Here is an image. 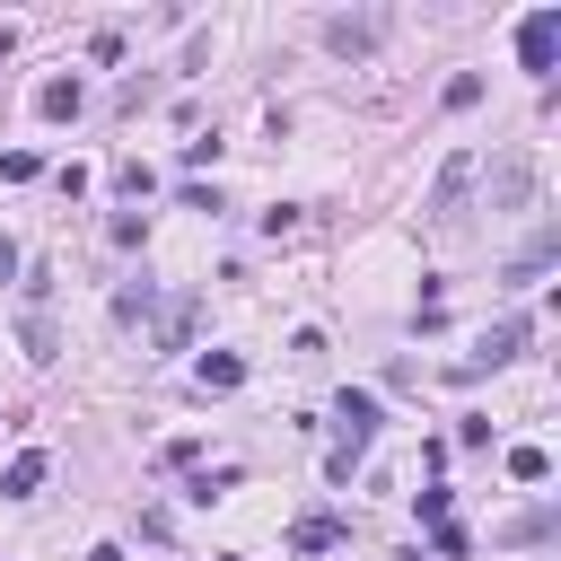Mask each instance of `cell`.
Masks as SVG:
<instances>
[{
  "label": "cell",
  "instance_id": "6da1fadb",
  "mask_svg": "<svg viewBox=\"0 0 561 561\" xmlns=\"http://www.w3.org/2000/svg\"><path fill=\"white\" fill-rule=\"evenodd\" d=\"M333 456H324V482H351L359 473V456H368V438H377V394H351L342 386V403H333Z\"/></svg>",
  "mask_w": 561,
  "mask_h": 561
},
{
  "label": "cell",
  "instance_id": "7a4b0ae2",
  "mask_svg": "<svg viewBox=\"0 0 561 561\" xmlns=\"http://www.w3.org/2000/svg\"><path fill=\"white\" fill-rule=\"evenodd\" d=\"M517 61H526L535 79H552V61H561V9H535V18L517 26Z\"/></svg>",
  "mask_w": 561,
  "mask_h": 561
},
{
  "label": "cell",
  "instance_id": "3957f363",
  "mask_svg": "<svg viewBox=\"0 0 561 561\" xmlns=\"http://www.w3.org/2000/svg\"><path fill=\"white\" fill-rule=\"evenodd\" d=\"M517 351H526V316H500V324H491V333L473 342V359H465L456 377H482V368H508Z\"/></svg>",
  "mask_w": 561,
  "mask_h": 561
},
{
  "label": "cell",
  "instance_id": "277c9868",
  "mask_svg": "<svg viewBox=\"0 0 561 561\" xmlns=\"http://www.w3.org/2000/svg\"><path fill=\"white\" fill-rule=\"evenodd\" d=\"M465 193H473V149H456V158L438 167V184H430V219H456Z\"/></svg>",
  "mask_w": 561,
  "mask_h": 561
},
{
  "label": "cell",
  "instance_id": "5b68a950",
  "mask_svg": "<svg viewBox=\"0 0 561 561\" xmlns=\"http://www.w3.org/2000/svg\"><path fill=\"white\" fill-rule=\"evenodd\" d=\"M79 105H88V79H79V70H53V79L35 88V114H44V123H70Z\"/></svg>",
  "mask_w": 561,
  "mask_h": 561
},
{
  "label": "cell",
  "instance_id": "8992f818",
  "mask_svg": "<svg viewBox=\"0 0 561 561\" xmlns=\"http://www.w3.org/2000/svg\"><path fill=\"white\" fill-rule=\"evenodd\" d=\"M377 35H386V18H324V44H333L342 61H359V53H377Z\"/></svg>",
  "mask_w": 561,
  "mask_h": 561
},
{
  "label": "cell",
  "instance_id": "52a82bcc",
  "mask_svg": "<svg viewBox=\"0 0 561 561\" xmlns=\"http://www.w3.org/2000/svg\"><path fill=\"white\" fill-rule=\"evenodd\" d=\"M193 386H202V394H237V386H245V359H237V351H202V359H193Z\"/></svg>",
  "mask_w": 561,
  "mask_h": 561
},
{
  "label": "cell",
  "instance_id": "ba28073f",
  "mask_svg": "<svg viewBox=\"0 0 561 561\" xmlns=\"http://www.w3.org/2000/svg\"><path fill=\"white\" fill-rule=\"evenodd\" d=\"M44 473H53V456H44V447H26V456H9L0 491H9V500H35V491H44Z\"/></svg>",
  "mask_w": 561,
  "mask_h": 561
},
{
  "label": "cell",
  "instance_id": "9c48e42d",
  "mask_svg": "<svg viewBox=\"0 0 561 561\" xmlns=\"http://www.w3.org/2000/svg\"><path fill=\"white\" fill-rule=\"evenodd\" d=\"M18 342H26V359H35V368H44V359H61V333H53V316H44V307L18 324Z\"/></svg>",
  "mask_w": 561,
  "mask_h": 561
},
{
  "label": "cell",
  "instance_id": "30bf717a",
  "mask_svg": "<svg viewBox=\"0 0 561 561\" xmlns=\"http://www.w3.org/2000/svg\"><path fill=\"white\" fill-rule=\"evenodd\" d=\"M289 543H298V552H333V543H342V517H324V508H316V517H298V526H289Z\"/></svg>",
  "mask_w": 561,
  "mask_h": 561
},
{
  "label": "cell",
  "instance_id": "8fae6325",
  "mask_svg": "<svg viewBox=\"0 0 561 561\" xmlns=\"http://www.w3.org/2000/svg\"><path fill=\"white\" fill-rule=\"evenodd\" d=\"M508 473H517V482H552V456H543V447H508Z\"/></svg>",
  "mask_w": 561,
  "mask_h": 561
},
{
  "label": "cell",
  "instance_id": "7c38bea8",
  "mask_svg": "<svg viewBox=\"0 0 561 561\" xmlns=\"http://www.w3.org/2000/svg\"><path fill=\"white\" fill-rule=\"evenodd\" d=\"M465 105H482V79H473V70H456V79H447V114H465Z\"/></svg>",
  "mask_w": 561,
  "mask_h": 561
},
{
  "label": "cell",
  "instance_id": "4fadbf2b",
  "mask_svg": "<svg viewBox=\"0 0 561 561\" xmlns=\"http://www.w3.org/2000/svg\"><path fill=\"white\" fill-rule=\"evenodd\" d=\"M114 184H123V193H131V202H140V193H158V175H149V167H140V158H123V167H114Z\"/></svg>",
  "mask_w": 561,
  "mask_h": 561
},
{
  "label": "cell",
  "instance_id": "5bb4252c",
  "mask_svg": "<svg viewBox=\"0 0 561 561\" xmlns=\"http://www.w3.org/2000/svg\"><path fill=\"white\" fill-rule=\"evenodd\" d=\"M412 508H421V526H447V482H430V491H412Z\"/></svg>",
  "mask_w": 561,
  "mask_h": 561
},
{
  "label": "cell",
  "instance_id": "9a60e30c",
  "mask_svg": "<svg viewBox=\"0 0 561 561\" xmlns=\"http://www.w3.org/2000/svg\"><path fill=\"white\" fill-rule=\"evenodd\" d=\"M0 175H9V184H26V175H44V158H35V149H9V158H0Z\"/></svg>",
  "mask_w": 561,
  "mask_h": 561
},
{
  "label": "cell",
  "instance_id": "2e32d148",
  "mask_svg": "<svg viewBox=\"0 0 561 561\" xmlns=\"http://www.w3.org/2000/svg\"><path fill=\"white\" fill-rule=\"evenodd\" d=\"M184 333H193V307H184V298H175V307H167V324H158V342H167V351H175V342H184Z\"/></svg>",
  "mask_w": 561,
  "mask_h": 561
},
{
  "label": "cell",
  "instance_id": "e0dca14e",
  "mask_svg": "<svg viewBox=\"0 0 561 561\" xmlns=\"http://www.w3.org/2000/svg\"><path fill=\"white\" fill-rule=\"evenodd\" d=\"M0 280H18V245L9 237H0Z\"/></svg>",
  "mask_w": 561,
  "mask_h": 561
},
{
  "label": "cell",
  "instance_id": "ac0fdd59",
  "mask_svg": "<svg viewBox=\"0 0 561 561\" xmlns=\"http://www.w3.org/2000/svg\"><path fill=\"white\" fill-rule=\"evenodd\" d=\"M88 561H123V543H96V552H88Z\"/></svg>",
  "mask_w": 561,
  "mask_h": 561
}]
</instances>
